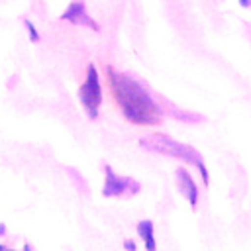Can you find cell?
<instances>
[{
	"mask_svg": "<svg viewBox=\"0 0 251 251\" xmlns=\"http://www.w3.org/2000/svg\"><path fill=\"white\" fill-rule=\"evenodd\" d=\"M108 78L114 98L127 122L135 126H155L161 122L163 118L161 108L157 106V102L141 82L110 67H108Z\"/></svg>",
	"mask_w": 251,
	"mask_h": 251,
	"instance_id": "6da1fadb",
	"label": "cell"
},
{
	"mask_svg": "<svg viewBox=\"0 0 251 251\" xmlns=\"http://www.w3.org/2000/svg\"><path fill=\"white\" fill-rule=\"evenodd\" d=\"M139 145L145 149V151H151V153H159V155H165V157H175V159H180L184 163H190V165H196L200 175H202V180L204 184H208V171L202 163V157L200 153L190 147V145H184L173 137H169L167 133H151V135H145L143 139H139Z\"/></svg>",
	"mask_w": 251,
	"mask_h": 251,
	"instance_id": "7a4b0ae2",
	"label": "cell"
},
{
	"mask_svg": "<svg viewBox=\"0 0 251 251\" xmlns=\"http://www.w3.org/2000/svg\"><path fill=\"white\" fill-rule=\"evenodd\" d=\"M78 98H80L88 118L94 120L98 116V108L102 104V86H100L98 71L94 65H88V69H86V78H84V84L78 88Z\"/></svg>",
	"mask_w": 251,
	"mask_h": 251,
	"instance_id": "3957f363",
	"label": "cell"
},
{
	"mask_svg": "<svg viewBox=\"0 0 251 251\" xmlns=\"http://www.w3.org/2000/svg\"><path fill=\"white\" fill-rule=\"evenodd\" d=\"M104 173H106V182H104V190H102L104 196H126L127 198V196L137 194L141 188L137 180H133L129 176H118L112 171V167H106Z\"/></svg>",
	"mask_w": 251,
	"mask_h": 251,
	"instance_id": "277c9868",
	"label": "cell"
},
{
	"mask_svg": "<svg viewBox=\"0 0 251 251\" xmlns=\"http://www.w3.org/2000/svg\"><path fill=\"white\" fill-rule=\"evenodd\" d=\"M61 20L71 22V24H75V25H82V27L94 29V31L100 29V25L88 16L84 2H73V4H69V8H67V10L63 12V16H61Z\"/></svg>",
	"mask_w": 251,
	"mask_h": 251,
	"instance_id": "5b68a950",
	"label": "cell"
},
{
	"mask_svg": "<svg viewBox=\"0 0 251 251\" xmlns=\"http://www.w3.org/2000/svg\"><path fill=\"white\" fill-rule=\"evenodd\" d=\"M176 180H178V188H180V192L186 196L188 204H190L192 208H196V204H198V188H196V184H194L190 173H188L186 169H176Z\"/></svg>",
	"mask_w": 251,
	"mask_h": 251,
	"instance_id": "8992f818",
	"label": "cell"
},
{
	"mask_svg": "<svg viewBox=\"0 0 251 251\" xmlns=\"http://www.w3.org/2000/svg\"><path fill=\"white\" fill-rule=\"evenodd\" d=\"M137 233L143 237V241H145V247L149 249V251H153L155 249V237H153V224L149 222V220H143V222H139L137 224Z\"/></svg>",
	"mask_w": 251,
	"mask_h": 251,
	"instance_id": "52a82bcc",
	"label": "cell"
},
{
	"mask_svg": "<svg viewBox=\"0 0 251 251\" xmlns=\"http://www.w3.org/2000/svg\"><path fill=\"white\" fill-rule=\"evenodd\" d=\"M24 25L27 27V33H29L31 41H39V33H37V29H35V25H33L29 20H24Z\"/></svg>",
	"mask_w": 251,
	"mask_h": 251,
	"instance_id": "ba28073f",
	"label": "cell"
},
{
	"mask_svg": "<svg viewBox=\"0 0 251 251\" xmlns=\"http://www.w3.org/2000/svg\"><path fill=\"white\" fill-rule=\"evenodd\" d=\"M126 247H127V249H135V243H133V241H126Z\"/></svg>",
	"mask_w": 251,
	"mask_h": 251,
	"instance_id": "9c48e42d",
	"label": "cell"
},
{
	"mask_svg": "<svg viewBox=\"0 0 251 251\" xmlns=\"http://www.w3.org/2000/svg\"><path fill=\"white\" fill-rule=\"evenodd\" d=\"M241 4H243V6H249V0H241Z\"/></svg>",
	"mask_w": 251,
	"mask_h": 251,
	"instance_id": "30bf717a",
	"label": "cell"
},
{
	"mask_svg": "<svg viewBox=\"0 0 251 251\" xmlns=\"http://www.w3.org/2000/svg\"><path fill=\"white\" fill-rule=\"evenodd\" d=\"M0 251H4V245H0Z\"/></svg>",
	"mask_w": 251,
	"mask_h": 251,
	"instance_id": "8fae6325",
	"label": "cell"
}]
</instances>
